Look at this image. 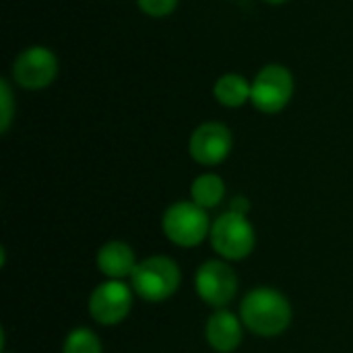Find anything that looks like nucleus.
Instances as JSON below:
<instances>
[{
    "label": "nucleus",
    "instance_id": "1a4fd4ad",
    "mask_svg": "<svg viewBox=\"0 0 353 353\" xmlns=\"http://www.w3.org/2000/svg\"><path fill=\"white\" fill-rule=\"evenodd\" d=\"M234 147L232 130L221 122H205L194 128L190 137V155L201 165L221 163Z\"/></svg>",
    "mask_w": 353,
    "mask_h": 353
},
{
    "label": "nucleus",
    "instance_id": "dca6fc26",
    "mask_svg": "<svg viewBox=\"0 0 353 353\" xmlns=\"http://www.w3.org/2000/svg\"><path fill=\"white\" fill-rule=\"evenodd\" d=\"M137 4L145 14H149L153 19H163L176 10L178 0H137Z\"/></svg>",
    "mask_w": 353,
    "mask_h": 353
},
{
    "label": "nucleus",
    "instance_id": "a211bd4d",
    "mask_svg": "<svg viewBox=\"0 0 353 353\" xmlns=\"http://www.w3.org/2000/svg\"><path fill=\"white\" fill-rule=\"evenodd\" d=\"M265 2H269V4H285L288 0H265Z\"/></svg>",
    "mask_w": 353,
    "mask_h": 353
},
{
    "label": "nucleus",
    "instance_id": "4468645a",
    "mask_svg": "<svg viewBox=\"0 0 353 353\" xmlns=\"http://www.w3.org/2000/svg\"><path fill=\"white\" fill-rule=\"evenodd\" d=\"M62 353H101V343L93 331L77 329L66 337Z\"/></svg>",
    "mask_w": 353,
    "mask_h": 353
},
{
    "label": "nucleus",
    "instance_id": "7ed1b4c3",
    "mask_svg": "<svg viewBox=\"0 0 353 353\" xmlns=\"http://www.w3.org/2000/svg\"><path fill=\"white\" fill-rule=\"evenodd\" d=\"M294 95V74L283 64H267L252 79V105L263 114L285 110Z\"/></svg>",
    "mask_w": 353,
    "mask_h": 353
},
{
    "label": "nucleus",
    "instance_id": "20e7f679",
    "mask_svg": "<svg viewBox=\"0 0 353 353\" xmlns=\"http://www.w3.org/2000/svg\"><path fill=\"white\" fill-rule=\"evenodd\" d=\"M163 232L174 244L192 248L207 238L211 228L203 207L196 203H176L163 215Z\"/></svg>",
    "mask_w": 353,
    "mask_h": 353
},
{
    "label": "nucleus",
    "instance_id": "f03ea898",
    "mask_svg": "<svg viewBox=\"0 0 353 353\" xmlns=\"http://www.w3.org/2000/svg\"><path fill=\"white\" fill-rule=\"evenodd\" d=\"M132 288L145 302H163L178 292L180 269L168 256H149L134 269Z\"/></svg>",
    "mask_w": 353,
    "mask_h": 353
},
{
    "label": "nucleus",
    "instance_id": "6e6552de",
    "mask_svg": "<svg viewBox=\"0 0 353 353\" xmlns=\"http://www.w3.org/2000/svg\"><path fill=\"white\" fill-rule=\"evenodd\" d=\"M132 308V294L126 283L112 279L95 288L89 298V312L99 325H118L122 323Z\"/></svg>",
    "mask_w": 353,
    "mask_h": 353
},
{
    "label": "nucleus",
    "instance_id": "2eb2a0df",
    "mask_svg": "<svg viewBox=\"0 0 353 353\" xmlns=\"http://www.w3.org/2000/svg\"><path fill=\"white\" fill-rule=\"evenodd\" d=\"M14 116V97L8 79H0V130L6 132L10 128Z\"/></svg>",
    "mask_w": 353,
    "mask_h": 353
},
{
    "label": "nucleus",
    "instance_id": "ddd939ff",
    "mask_svg": "<svg viewBox=\"0 0 353 353\" xmlns=\"http://www.w3.org/2000/svg\"><path fill=\"white\" fill-rule=\"evenodd\" d=\"M192 194V203H196L203 209H213L217 207L223 196H225V184L219 176L215 174H203L192 182L190 188Z\"/></svg>",
    "mask_w": 353,
    "mask_h": 353
},
{
    "label": "nucleus",
    "instance_id": "0eeeda50",
    "mask_svg": "<svg viewBox=\"0 0 353 353\" xmlns=\"http://www.w3.org/2000/svg\"><path fill=\"white\" fill-rule=\"evenodd\" d=\"M196 294L201 300L213 308H223L228 306L238 290V279L232 267H228L221 261H209L205 263L194 279Z\"/></svg>",
    "mask_w": 353,
    "mask_h": 353
},
{
    "label": "nucleus",
    "instance_id": "423d86ee",
    "mask_svg": "<svg viewBox=\"0 0 353 353\" xmlns=\"http://www.w3.org/2000/svg\"><path fill=\"white\" fill-rule=\"evenodd\" d=\"M58 77V58L46 46L25 48L12 62V81L23 89H46Z\"/></svg>",
    "mask_w": 353,
    "mask_h": 353
},
{
    "label": "nucleus",
    "instance_id": "9d476101",
    "mask_svg": "<svg viewBox=\"0 0 353 353\" xmlns=\"http://www.w3.org/2000/svg\"><path fill=\"white\" fill-rule=\"evenodd\" d=\"M207 341L215 352L232 353L242 341L240 321L228 310L215 312L207 323Z\"/></svg>",
    "mask_w": 353,
    "mask_h": 353
},
{
    "label": "nucleus",
    "instance_id": "9b49d317",
    "mask_svg": "<svg viewBox=\"0 0 353 353\" xmlns=\"http://www.w3.org/2000/svg\"><path fill=\"white\" fill-rule=\"evenodd\" d=\"M97 267L103 275L110 279H122L126 275H132L137 269L134 263V252L128 244L124 242H108L99 252H97Z\"/></svg>",
    "mask_w": 353,
    "mask_h": 353
},
{
    "label": "nucleus",
    "instance_id": "f8f14e48",
    "mask_svg": "<svg viewBox=\"0 0 353 353\" xmlns=\"http://www.w3.org/2000/svg\"><path fill=\"white\" fill-rule=\"evenodd\" d=\"M213 95L225 108H240L246 101H250L252 83H248V79L238 72H228L217 79L213 87Z\"/></svg>",
    "mask_w": 353,
    "mask_h": 353
},
{
    "label": "nucleus",
    "instance_id": "f257e3e1",
    "mask_svg": "<svg viewBox=\"0 0 353 353\" xmlns=\"http://www.w3.org/2000/svg\"><path fill=\"white\" fill-rule=\"evenodd\" d=\"M242 323L261 337H275L292 323V306L285 296L271 288L252 290L240 308Z\"/></svg>",
    "mask_w": 353,
    "mask_h": 353
},
{
    "label": "nucleus",
    "instance_id": "f3484780",
    "mask_svg": "<svg viewBox=\"0 0 353 353\" xmlns=\"http://www.w3.org/2000/svg\"><path fill=\"white\" fill-rule=\"evenodd\" d=\"M248 209H250V203H248L246 199H242V196H236V199L232 201V209H230V211L240 213V215H246Z\"/></svg>",
    "mask_w": 353,
    "mask_h": 353
},
{
    "label": "nucleus",
    "instance_id": "39448f33",
    "mask_svg": "<svg viewBox=\"0 0 353 353\" xmlns=\"http://www.w3.org/2000/svg\"><path fill=\"white\" fill-rule=\"evenodd\" d=\"M211 244L223 259L242 261L254 248V230L246 215L230 211L213 223Z\"/></svg>",
    "mask_w": 353,
    "mask_h": 353
}]
</instances>
